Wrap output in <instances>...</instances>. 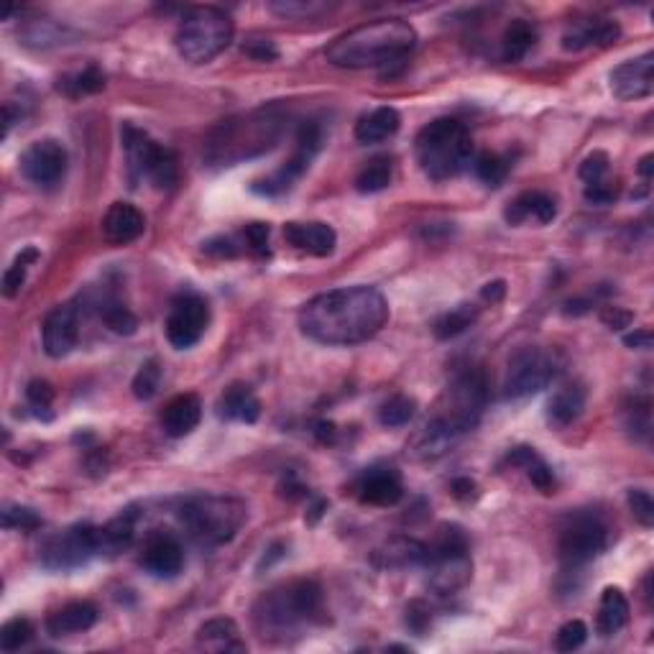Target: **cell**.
<instances>
[{"instance_id":"obj_32","label":"cell","mask_w":654,"mask_h":654,"mask_svg":"<svg viewBox=\"0 0 654 654\" xmlns=\"http://www.w3.org/2000/svg\"><path fill=\"white\" fill-rule=\"evenodd\" d=\"M537 44V29L532 23L517 18L506 26L504 36H501V59L504 62H522Z\"/></svg>"},{"instance_id":"obj_3","label":"cell","mask_w":654,"mask_h":654,"mask_svg":"<svg viewBox=\"0 0 654 654\" xmlns=\"http://www.w3.org/2000/svg\"><path fill=\"white\" fill-rule=\"evenodd\" d=\"M417 46V31L404 18H379L340 34L327 46V62L343 69H381L384 77L391 67H402Z\"/></svg>"},{"instance_id":"obj_16","label":"cell","mask_w":654,"mask_h":654,"mask_svg":"<svg viewBox=\"0 0 654 654\" xmlns=\"http://www.w3.org/2000/svg\"><path fill=\"white\" fill-rule=\"evenodd\" d=\"M41 343L49 358H64L80 343V317L75 307H54L41 325Z\"/></svg>"},{"instance_id":"obj_24","label":"cell","mask_w":654,"mask_h":654,"mask_svg":"<svg viewBox=\"0 0 654 654\" xmlns=\"http://www.w3.org/2000/svg\"><path fill=\"white\" fill-rule=\"evenodd\" d=\"M215 412H218L220 419H228V422H246V425H253V422L261 417V402L256 399L251 386L236 381V384H230L228 389L220 394L218 404H215Z\"/></svg>"},{"instance_id":"obj_1","label":"cell","mask_w":654,"mask_h":654,"mask_svg":"<svg viewBox=\"0 0 654 654\" xmlns=\"http://www.w3.org/2000/svg\"><path fill=\"white\" fill-rule=\"evenodd\" d=\"M389 322V302L373 287L330 289L299 310V327L320 345L366 343Z\"/></svg>"},{"instance_id":"obj_19","label":"cell","mask_w":654,"mask_h":654,"mask_svg":"<svg viewBox=\"0 0 654 654\" xmlns=\"http://www.w3.org/2000/svg\"><path fill=\"white\" fill-rule=\"evenodd\" d=\"M100 228H103V238L110 246H128L144 236L146 220L144 213L131 202H113L108 213L103 215Z\"/></svg>"},{"instance_id":"obj_50","label":"cell","mask_w":654,"mask_h":654,"mask_svg":"<svg viewBox=\"0 0 654 654\" xmlns=\"http://www.w3.org/2000/svg\"><path fill=\"white\" fill-rule=\"evenodd\" d=\"M241 52L246 54V57L256 59V62H274V59L279 57L274 41L261 39V36H251V39H246V44L241 46Z\"/></svg>"},{"instance_id":"obj_52","label":"cell","mask_w":654,"mask_h":654,"mask_svg":"<svg viewBox=\"0 0 654 654\" xmlns=\"http://www.w3.org/2000/svg\"><path fill=\"white\" fill-rule=\"evenodd\" d=\"M601 322L606 327H611V330H624V327L632 325L634 315L629 310H624V307H603Z\"/></svg>"},{"instance_id":"obj_6","label":"cell","mask_w":654,"mask_h":654,"mask_svg":"<svg viewBox=\"0 0 654 654\" xmlns=\"http://www.w3.org/2000/svg\"><path fill=\"white\" fill-rule=\"evenodd\" d=\"M248 506L236 496H192L179 509V522L202 547H220L241 532Z\"/></svg>"},{"instance_id":"obj_15","label":"cell","mask_w":654,"mask_h":654,"mask_svg":"<svg viewBox=\"0 0 654 654\" xmlns=\"http://www.w3.org/2000/svg\"><path fill=\"white\" fill-rule=\"evenodd\" d=\"M609 80L611 92L624 103L649 98L654 92V54L644 52L642 57L619 64L611 69Z\"/></svg>"},{"instance_id":"obj_53","label":"cell","mask_w":654,"mask_h":654,"mask_svg":"<svg viewBox=\"0 0 654 654\" xmlns=\"http://www.w3.org/2000/svg\"><path fill=\"white\" fill-rule=\"evenodd\" d=\"M202 251L207 253V256H218V259H233V256H238V246L233 238H213V241L202 243Z\"/></svg>"},{"instance_id":"obj_20","label":"cell","mask_w":654,"mask_h":654,"mask_svg":"<svg viewBox=\"0 0 654 654\" xmlns=\"http://www.w3.org/2000/svg\"><path fill=\"white\" fill-rule=\"evenodd\" d=\"M402 496V476L394 468H371L358 481V499L368 506H396Z\"/></svg>"},{"instance_id":"obj_36","label":"cell","mask_w":654,"mask_h":654,"mask_svg":"<svg viewBox=\"0 0 654 654\" xmlns=\"http://www.w3.org/2000/svg\"><path fill=\"white\" fill-rule=\"evenodd\" d=\"M98 312L100 320L118 335H133L138 327L136 315L131 312V307H126L121 299L115 297H103L98 302Z\"/></svg>"},{"instance_id":"obj_29","label":"cell","mask_w":654,"mask_h":654,"mask_svg":"<svg viewBox=\"0 0 654 654\" xmlns=\"http://www.w3.org/2000/svg\"><path fill=\"white\" fill-rule=\"evenodd\" d=\"M402 126V115L399 110L389 108V105H381V108H373L371 113H366L361 121L356 123V141L358 144H381L386 138L394 136Z\"/></svg>"},{"instance_id":"obj_33","label":"cell","mask_w":654,"mask_h":654,"mask_svg":"<svg viewBox=\"0 0 654 654\" xmlns=\"http://www.w3.org/2000/svg\"><path fill=\"white\" fill-rule=\"evenodd\" d=\"M478 320V307L476 305H458L453 310L442 312L435 322H432V333L437 340H453L463 335L473 322Z\"/></svg>"},{"instance_id":"obj_35","label":"cell","mask_w":654,"mask_h":654,"mask_svg":"<svg viewBox=\"0 0 654 654\" xmlns=\"http://www.w3.org/2000/svg\"><path fill=\"white\" fill-rule=\"evenodd\" d=\"M394 179V161L389 156H376L358 172L356 190L363 195H376V192L386 190Z\"/></svg>"},{"instance_id":"obj_40","label":"cell","mask_w":654,"mask_h":654,"mask_svg":"<svg viewBox=\"0 0 654 654\" xmlns=\"http://www.w3.org/2000/svg\"><path fill=\"white\" fill-rule=\"evenodd\" d=\"M159 386H161V366L156 358H151V361H146L144 366L138 368V373L133 376V396H136L138 402H149V399H154L156 394H159Z\"/></svg>"},{"instance_id":"obj_41","label":"cell","mask_w":654,"mask_h":654,"mask_svg":"<svg viewBox=\"0 0 654 654\" xmlns=\"http://www.w3.org/2000/svg\"><path fill=\"white\" fill-rule=\"evenodd\" d=\"M36 259H39V251H36V248H26V251L18 253L16 261L8 266L6 274H3V294H6L8 299H13L21 292L23 282H26V269H29V264H34Z\"/></svg>"},{"instance_id":"obj_60","label":"cell","mask_w":654,"mask_h":654,"mask_svg":"<svg viewBox=\"0 0 654 654\" xmlns=\"http://www.w3.org/2000/svg\"><path fill=\"white\" fill-rule=\"evenodd\" d=\"M652 161H654V156H652V154L642 156V161H639V174H642V177L647 179V182H649V179H652V172H654V164H652Z\"/></svg>"},{"instance_id":"obj_8","label":"cell","mask_w":654,"mask_h":654,"mask_svg":"<svg viewBox=\"0 0 654 654\" xmlns=\"http://www.w3.org/2000/svg\"><path fill=\"white\" fill-rule=\"evenodd\" d=\"M425 568L430 573V588L437 596H455L473 578V560L463 529L442 524L435 540L427 545Z\"/></svg>"},{"instance_id":"obj_27","label":"cell","mask_w":654,"mask_h":654,"mask_svg":"<svg viewBox=\"0 0 654 654\" xmlns=\"http://www.w3.org/2000/svg\"><path fill=\"white\" fill-rule=\"evenodd\" d=\"M425 557V542L414 540V537H391L373 552V563L379 568H414V565H425Z\"/></svg>"},{"instance_id":"obj_47","label":"cell","mask_w":654,"mask_h":654,"mask_svg":"<svg viewBox=\"0 0 654 654\" xmlns=\"http://www.w3.org/2000/svg\"><path fill=\"white\" fill-rule=\"evenodd\" d=\"M269 236V223H251L243 230V241H246V248L253 256H266L269 253Z\"/></svg>"},{"instance_id":"obj_22","label":"cell","mask_w":654,"mask_h":654,"mask_svg":"<svg viewBox=\"0 0 654 654\" xmlns=\"http://www.w3.org/2000/svg\"><path fill=\"white\" fill-rule=\"evenodd\" d=\"M588 391L580 381H568V384L557 386L555 394L547 402V422L557 430H565L573 422H578L583 409H586Z\"/></svg>"},{"instance_id":"obj_56","label":"cell","mask_w":654,"mask_h":654,"mask_svg":"<svg viewBox=\"0 0 654 654\" xmlns=\"http://www.w3.org/2000/svg\"><path fill=\"white\" fill-rule=\"evenodd\" d=\"M450 491H453L455 499L468 501L476 496V483H473L471 478H455V481L450 483Z\"/></svg>"},{"instance_id":"obj_30","label":"cell","mask_w":654,"mask_h":654,"mask_svg":"<svg viewBox=\"0 0 654 654\" xmlns=\"http://www.w3.org/2000/svg\"><path fill=\"white\" fill-rule=\"evenodd\" d=\"M629 621V601L621 593V588H606L601 596V606H598L596 629L601 637H614Z\"/></svg>"},{"instance_id":"obj_12","label":"cell","mask_w":654,"mask_h":654,"mask_svg":"<svg viewBox=\"0 0 654 654\" xmlns=\"http://www.w3.org/2000/svg\"><path fill=\"white\" fill-rule=\"evenodd\" d=\"M95 555H103L100 527L75 524L52 540H46V545L41 547V565L49 570H72L85 565Z\"/></svg>"},{"instance_id":"obj_49","label":"cell","mask_w":654,"mask_h":654,"mask_svg":"<svg viewBox=\"0 0 654 654\" xmlns=\"http://www.w3.org/2000/svg\"><path fill=\"white\" fill-rule=\"evenodd\" d=\"M586 202L591 205H611V202L619 197V184L606 182V179H598V182L586 184V192H583Z\"/></svg>"},{"instance_id":"obj_43","label":"cell","mask_w":654,"mask_h":654,"mask_svg":"<svg viewBox=\"0 0 654 654\" xmlns=\"http://www.w3.org/2000/svg\"><path fill=\"white\" fill-rule=\"evenodd\" d=\"M26 402H29L31 412L41 419H52V404H54V386L44 379H36L26 386Z\"/></svg>"},{"instance_id":"obj_11","label":"cell","mask_w":654,"mask_h":654,"mask_svg":"<svg viewBox=\"0 0 654 654\" xmlns=\"http://www.w3.org/2000/svg\"><path fill=\"white\" fill-rule=\"evenodd\" d=\"M606 547H609V529L593 514H580L570 519L557 542L565 573H578L580 568H586L588 563L603 555Z\"/></svg>"},{"instance_id":"obj_13","label":"cell","mask_w":654,"mask_h":654,"mask_svg":"<svg viewBox=\"0 0 654 654\" xmlns=\"http://www.w3.org/2000/svg\"><path fill=\"white\" fill-rule=\"evenodd\" d=\"M207 322H210V307L200 294H179L169 307L164 333L172 348L187 350L205 335Z\"/></svg>"},{"instance_id":"obj_4","label":"cell","mask_w":654,"mask_h":654,"mask_svg":"<svg viewBox=\"0 0 654 654\" xmlns=\"http://www.w3.org/2000/svg\"><path fill=\"white\" fill-rule=\"evenodd\" d=\"M322 588L315 580H292L271 588L253 609L261 637H289L307 624L322 621Z\"/></svg>"},{"instance_id":"obj_48","label":"cell","mask_w":654,"mask_h":654,"mask_svg":"<svg viewBox=\"0 0 654 654\" xmlns=\"http://www.w3.org/2000/svg\"><path fill=\"white\" fill-rule=\"evenodd\" d=\"M606 172H609V154H603V151H593V154H588L578 169L580 179H583L586 184L598 182V179L606 177Z\"/></svg>"},{"instance_id":"obj_14","label":"cell","mask_w":654,"mask_h":654,"mask_svg":"<svg viewBox=\"0 0 654 654\" xmlns=\"http://www.w3.org/2000/svg\"><path fill=\"white\" fill-rule=\"evenodd\" d=\"M69 154L57 138H41L34 141L21 154V174L41 190H52L67 174Z\"/></svg>"},{"instance_id":"obj_23","label":"cell","mask_w":654,"mask_h":654,"mask_svg":"<svg viewBox=\"0 0 654 654\" xmlns=\"http://www.w3.org/2000/svg\"><path fill=\"white\" fill-rule=\"evenodd\" d=\"M202 419V402L197 394H179L161 412V430L179 440L197 430Z\"/></svg>"},{"instance_id":"obj_34","label":"cell","mask_w":654,"mask_h":654,"mask_svg":"<svg viewBox=\"0 0 654 654\" xmlns=\"http://www.w3.org/2000/svg\"><path fill=\"white\" fill-rule=\"evenodd\" d=\"M59 92H64L67 98H85V95H95V92L105 90V75L95 64L72 72V75L59 77Z\"/></svg>"},{"instance_id":"obj_26","label":"cell","mask_w":654,"mask_h":654,"mask_svg":"<svg viewBox=\"0 0 654 654\" xmlns=\"http://www.w3.org/2000/svg\"><path fill=\"white\" fill-rule=\"evenodd\" d=\"M504 218L509 225H522L527 220L547 225L557 218V202L545 192H524L506 205Z\"/></svg>"},{"instance_id":"obj_21","label":"cell","mask_w":654,"mask_h":654,"mask_svg":"<svg viewBox=\"0 0 654 654\" xmlns=\"http://www.w3.org/2000/svg\"><path fill=\"white\" fill-rule=\"evenodd\" d=\"M284 238H287L289 246L317 256V259L333 256L335 246H338V236L327 223H287L284 225Z\"/></svg>"},{"instance_id":"obj_57","label":"cell","mask_w":654,"mask_h":654,"mask_svg":"<svg viewBox=\"0 0 654 654\" xmlns=\"http://www.w3.org/2000/svg\"><path fill=\"white\" fill-rule=\"evenodd\" d=\"M481 297L486 299V302H491V305H496V302H501V299L506 297V282H488L486 287L481 289Z\"/></svg>"},{"instance_id":"obj_38","label":"cell","mask_w":654,"mask_h":654,"mask_svg":"<svg viewBox=\"0 0 654 654\" xmlns=\"http://www.w3.org/2000/svg\"><path fill=\"white\" fill-rule=\"evenodd\" d=\"M473 172L486 187H501L506 174H509V161L501 154H494V151H483L473 159Z\"/></svg>"},{"instance_id":"obj_46","label":"cell","mask_w":654,"mask_h":654,"mask_svg":"<svg viewBox=\"0 0 654 654\" xmlns=\"http://www.w3.org/2000/svg\"><path fill=\"white\" fill-rule=\"evenodd\" d=\"M3 527L31 532V529L41 527V519L34 509H26V506H6L3 509Z\"/></svg>"},{"instance_id":"obj_31","label":"cell","mask_w":654,"mask_h":654,"mask_svg":"<svg viewBox=\"0 0 654 654\" xmlns=\"http://www.w3.org/2000/svg\"><path fill=\"white\" fill-rule=\"evenodd\" d=\"M506 460H509L511 465H519V468H524L529 476V481H532V486L540 488L542 494H555V488H557L555 471H552L550 465H547L540 455L534 453V448H527V445H522V448H514L509 455H506Z\"/></svg>"},{"instance_id":"obj_42","label":"cell","mask_w":654,"mask_h":654,"mask_svg":"<svg viewBox=\"0 0 654 654\" xmlns=\"http://www.w3.org/2000/svg\"><path fill=\"white\" fill-rule=\"evenodd\" d=\"M34 639V624H31L29 619H11L3 624V629H0V649L3 652H18L21 647H26V644Z\"/></svg>"},{"instance_id":"obj_39","label":"cell","mask_w":654,"mask_h":654,"mask_svg":"<svg viewBox=\"0 0 654 654\" xmlns=\"http://www.w3.org/2000/svg\"><path fill=\"white\" fill-rule=\"evenodd\" d=\"M624 425L626 430L632 432L634 440H647L649 432H652V404H649V399L634 396L632 402L626 404Z\"/></svg>"},{"instance_id":"obj_2","label":"cell","mask_w":654,"mask_h":654,"mask_svg":"<svg viewBox=\"0 0 654 654\" xmlns=\"http://www.w3.org/2000/svg\"><path fill=\"white\" fill-rule=\"evenodd\" d=\"M488 404V381L481 371L458 373L435 404V412L414 440V453L435 460L473 430Z\"/></svg>"},{"instance_id":"obj_5","label":"cell","mask_w":654,"mask_h":654,"mask_svg":"<svg viewBox=\"0 0 654 654\" xmlns=\"http://www.w3.org/2000/svg\"><path fill=\"white\" fill-rule=\"evenodd\" d=\"M414 154L432 182H448L473 164L471 131L455 118H437L417 133Z\"/></svg>"},{"instance_id":"obj_59","label":"cell","mask_w":654,"mask_h":654,"mask_svg":"<svg viewBox=\"0 0 654 654\" xmlns=\"http://www.w3.org/2000/svg\"><path fill=\"white\" fill-rule=\"evenodd\" d=\"M315 435H317V440H320V442H333L335 440V425H333V422H317Z\"/></svg>"},{"instance_id":"obj_37","label":"cell","mask_w":654,"mask_h":654,"mask_svg":"<svg viewBox=\"0 0 654 654\" xmlns=\"http://www.w3.org/2000/svg\"><path fill=\"white\" fill-rule=\"evenodd\" d=\"M414 414H417V402H414L412 396L396 394L391 396L389 402L381 404L379 422L384 427H389V430H394V427L409 425V422L414 419Z\"/></svg>"},{"instance_id":"obj_17","label":"cell","mask_w":654,"mask_h":654,"mask_svg":"<svg viewBox=\"0 0 654 654\" xmlns=\"http://www.w3.org/2000/svg\"><path fill=\"white\" fill-rule=\"evenodd\" d=\"M141 565L149 575L161 580L177 578L184 568V550L179 540L169 532H156L146 540L141 552Z\"/></svg>"},{"instance_id":"obj_51","label":"cell","mask_w":654,"mask_h":654,"mask_svg":"<svg viewBox=\"0 0 654 654\" xmlns=\"http://www.w3.org/2000/svg\"><path fill=\"white\" fill-rule=\"evenodd\" d=\"M407 626L412 632L422 634L430 626V606L422 601H412L407 606Z\"/></svg>"},{"instance_id":"obj_28","label":"cell","mask_w":654,"mask_h":654,"mask_svg":"<svg viewBox=\"0 0 654 654\" xmlns=\"http://www.w3.org/2000/svg\"><path fill=\"white\" fill-rule=\"evenodd\" d=\"M197 644L207 652H246V642L233 619H210L197 629Z\"/></svg>"},{"instance_id":"obj_55","label":"cell","mask_w":654,"mask_h":654,"mask_svg":"<svg viewBox=\"0 0 654 654\" xmlns=\"http://www.w3.org/2000/svg\"><path fill=\"white\" fill-rule=\"evenodd\" d=\"M624 345L632 350H649L652 348V330L642 327V330H634V333L624 335Z\"/></svg>"},{"instance_id":"obj_18","label":"cell","mask_w":654,"mask_h":654,"mask_svg":"<svg viewBox=\"0 0 654 654\" xmlns=\"http://www.w3.org/2000/svg\"><path fill=\"white\" fill-rule=\"evenodd\" d=\"M619 36L621 26L611 18H575L563 31V49L565 52H583V49H591V46H611Z\"/></svg>"},{"instance_id":"obj_25","label":"cell","mask_w":654,"mask_h":654,"mask_svg":"<svg viewBox=\"0 0 654 654\" xmlns=\"http://www.w3.org/2000/svg\"><path fill=\"white\" fill-rule=\"evenodd\" d=\"M98 621V606L90 601H72L46 619V632L52 637H67L92 629Z\"/></svg>"},{"instance_id":"obj_45","label":"cell","mask_w":654,"mask_h":654,"mask_svg":"<svg viewBox=\"0 0 654 654\" xmlns=\"http://www.w3.org/2000/svg\"><path fill=\"white\" fill-rule=\"evenodd\" d=\"M626 504H629L634 519H637L642 527H652L654 524V501H652V496H649V491H644V488H632V491L626 494Z\"/></svg>"},{"instance_id":"obj_54","label":"cell","mask_w":654,"mask_h":654,"mask_svg":"<svg viewBox=\"0 0 654 654\" xmlns=\"http://www.w3.org/2000/svg\"><path fill=\"white\" fill-rule=\"evenodd\" d=\"M271 11L282 13V16H310V13L320 11L315 3H271Z\"/></svg>"},{"instance_id":"obj_10","label":"cell","mask_w":654,"mask_h":654,"mask_svg":"<svg viewBox=\"0 0 654 654\" xmlns=\"http://www.w3.org/2000/svg\"><path fill=\"white\" fill-rule=\"evenodd\" d=\"M560 373V358L555 350L540 345H524L509 358L504 391L509 399H522L547 389Z\"/></svg>"},{"instance_id":"obj_9","label":"cell","mask_w":654,"mask_h":654,"mask_svg":"<svg viewBox=\"0 0 654 654\" xmlns=\"http://www.w3.org/2000/svg\"><path fill=\"white\" fill-rule=\"evenodd\" d=\"M121 141L123 151H126L128 177H131L133 187L141 179H149L156 190H172L179 179V167L177 156L167 146L156 144L149 133L131 126V123H123Z\"/></svg>"},{"instance_id":"obj_7","label":"cell","mask_w":654,"mask_h":654,"mask_svg":"<svg viewBox=\"0 0 654 654\" xmlns=\"http://www.w3.org/2000/svg\"><path fill=\"white\" fill-rule=\"evenodd\" d=\"M236 34V26L225 11L215 6H197L184 13L174 44L184 62L207 64L225 52Z\"/></svg>"},{"instance_id":"obj_58","label":"cell","mask_w":654,"mask_h":654,"mask_svg":"<svg viewBox=\"0 0 654 654\" xmlns=\"http://www.w3.org/2000/svg\"><path fill=\"white\" fill-rule=\"evenodd\" d=\"M282 496H287V499H305L307 496V488L302 486V483L297 481V478L292 476V473H289V478H287V483H282Z\"/></svg>"},{"instance_id":"obj_44","label":"cell","mask_w":654,"mask_h":654,"mask_svg":"<svg viewBox=\"0 0 654 654\" xmlns=\"http://www.w3.org/2000/svg\"><path fill=\"white\" fill-rule=\"evenodd\" d=\"M586 639H588V626L580 619H573L557 629L555 649L557 652H575V649H580L583 644H586Z\"/></svg>"}]
</instances>
